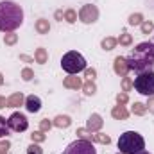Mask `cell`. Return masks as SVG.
I'll return each instance as SVG.
<instances>
[{
	"instance_id": "obj_1",
	"label": "cell",
	"mask_w": 154,
	"mask_h": 154,
	"mask_svg": "<svg viewBox=\"0 0 154 154\" xmlns=\"http://www.w3.org/2000/svg\"><path fill=\"white\" fill-rule=\"evenodd\" d=\"M127 65L129 70H134L136 74L143 72H152L154 70V43L143 41L136 45L131 54L127 56Z\"/></svg>"
},
{
	"instance_id": "obj_2",
	"label": "cell",
	"mask_w": 154,
	"mask_h": 154,
	"mask_svg": "<svg viewBox=\"0 0 154 154\" xmlns=\"http://www.w3.org/2000/svg\"><path fill=\"white\" fill-rule=\"evenodd\" d=\"M23 22V11L14 2H0V31L2 32H13L18 29Z\"/></svg>"
},
{
	"instance_id": "obj_3",
	"label": "cell",
	"mask_w": 154,
	"mask_h": 154,
	"mask_svg": "<svg viewBox=\"0 0 154 154\" xmlns=\"http://www.w3.org/2000/svg\"><path fill=\"white\" fill-rule=\"evenodd\" d=\"M145 149V140L136 131H125L118 138V151L122 154H138Z\"/></svg>"
},
{
	"instance_id": "obj_4",
	"label": "cell",
	"mask_w": 154,
	"mask_h": 154,
	"mask_svg": "<svg viewBox=\"0 0 154 154\" xmlns=\"http://www.w3.org/2000/svg\"><path fill=\"white\" fill-rule=\"evenodd\" d=\"M61 66H63V70L68 72L70 75H75L79 72L86 70V59H84L79 52L72 50V52H66V54L61 57Z\"/></svg>"
},
{
	"instance_id": "obj_5",
	"label": "cell",
	"mask_w": 154,
	"mask_h": 154,
	"mask_svg": "<svg viewBox=\"0 0 154 154\" xmlns=\"http://www.w3.org/2000/svg\"><path fill=\"white\" fill-rule=\"evenodd\" d=\"M134 90L142 95H147L151 97L154 95V72H143V74H138V77L134 79L133 82Z\"/></svg>"
},
{
	"instance_id": "obj_6",
	"label": "cell",
	"mask_w": 154,
	"mask_h": 154,
	"mask_svg": "<svg viewBox=\"0 0 154 154\" xmlns=\"http://www.w3.org/2000/svg\"><path fill=\"white\" fill-rule=\"evenodd\" d=\"M63 154H97L95 152V147H93V142H88V140H77V142H72Z\"/></svg>"
},
{
	"instance_id": "obj_7",
	"label": "cell",
	"mask_w": 154,
	"mask_h": 154,
	"mask_svg": "<svg viewBox=\"0 0 154 154\" xmlns=\"http://www.w3.org/2000/svg\"><path fill=\"white\" fill-rule=\"evenodd\" d=\"M79 20L84 22V23H93V22H97V20H99V9H97L95 5H91V4L82 5L81 11H79Z\"/></svg>"
},
{
	"instance_id": "obj_8",
	"label": "cell",
	"mask_w": 154,
	"mask_h": 154,
	"mask_svg": "<svg viewBox=\"0 0 154 154\" xmlns=\"http://www.w3.org/2000/svg\"><path fill=\"white\" fill-rule=\"evenodd\" d=\"M9 124V129L16 131V133H23L27 127H29V122H27V116L22 115V113H13L7 120Z\"/></svg>"
},
{
	"instance_id": "obj_9",
	"label": "cell",
	"mask_w": 154,
	"mask_h": 154,
	"mask_svg": "<svg viewBox=\"0 0 154 154\" xmlns=\"http://www.w3.org/2000/svg\"><path fill=\"white\" fill-rule=\"evenodd\" d=\"M113 68H115V74L120 77H125L129 74V65H127V59L125 57H115V63H113Z\"/></svg>"
},
{
	"instance_id": "obj_10",
	"label": "cell",
	"mask_w": 154,
	"mask_h": 154,
	"mask_svg": "<svg viewBox=\"0 0 154 154\" xmlns=\"http://www.w3.org/2000/svg\"><path fill=\"white\" fill-rule=\"evenodd\" d=\"M102 116L97 115V113H93V115H90V118H88V124H86V129L90 131V133H97L100 127H102Z\"/></svg>"
},
{
	"instance_id": "obj_11",
	"label": "cell",
	"mask_w": 154,
	"mask_h": 154,
	"mask_svg": "<svg viewBox=\"0 0 154 154\" xmlns=\"http://www.w3.org/2000/svg\"><path fill=\"white\" fill-rule=\"evenodd\" d=\"M25 108H27L29 113H38L39 109H41V100H39V97L29 95V97L25 99Z\"/></svg>"
},
{
	"instance_id": "obj_12",
	"label": "cell",
	"mask_w": 154,
	"mask_h": 154,
	"mask_svg": "<svg viewBox=\"0 0 154 154\" xmlns=\"http://www.w3.org/2000/svg\"><path fill=\"white\" fill-rule=\"evenodd\" d=\"M63 84H65V88H74V90H77V88H82V81H81L77 75L66 77V79L63 81Z\"/></svg>"
},
{
	"instance_id": "obj_13",
	"label": "cell",
	"mask_w": 154,
	"mask_h": 154,
	"mask_svg": "<svg viewBox=\"0 0 154 154\" xmlns=\"http://www.w3.org/2000/svg\"><path fill=\"white\" fill-rule=\"evenodd\" d=\"M23 104V95H22V91L20 93H13L9 99H7V108H18V106H22Z\"/></svg>"
},
{
	"instance_id": "obj_14",
	"label": "cell",
	"mask_w": 154,
	"mask_h": 154,
	"mask_svg": "<svg viewBox=\"0 0 154 154\" xmlns=\"http://www.w3.org/2000/svg\"><path fill=\"white\" fill-rule=\"evenodd\" d=\"M70 124H72V120H70V116H66V115H59L54 118V125L59 127V129H66Z\"/></svg>"
},
{
	"instance_id": "obj_15",
	"label": "cell",
	"mask_w": 154,
	"mask_h": 154,
	"mask_svg": "<svg viewBox=\"0 0 154 154\" xmlns=\"http://www.w3.org/2000/svg\"><path fill=\"white\" fill-rule=\"evenodd\" d=\"M111 115H113V118H116V120H125L127 116H129V113H127V109L124 108V106H115L113 108V111H111Z\"/></svg>"
},
{
	"instance_id": "obj_16",
	"label": "cell",
	"mask_w": 154,
	"mask_h": 154,
	"mask_svg": "<svg viewBox=\"0 0 154 154\" xmlns=\"http://www.w3.org/2000/svg\"><path fill=\"white\" fill-rule=\"evenodd\" d=\"M34 27H36V31H38V34H48V31H50V25H48V20H38Z\"/></svg>"
},
{
	"instance_id": "obj_17",
	"label": "cell",
	"mask_w": 154,
	"mask_h": 154,
	"mask_svg": "<svg viewBox=\"0 0 154 154\" xmlns=\"http://www.w3.org/2000/svg\"><path fill=\"white\" fill-rule=\"evenodd\" d=\"M47 59H48V54H47V50H45V48H38V50L34 52V61H36V63L45 65V63H47Z\"/></svg>"
},
{
	"instance_id": "obj_18",
	"label": "cell",
	"mask_w": 154,
	"mask_h": 154,
	"mask_svg": "<svg viewBox=\"0 0 154 154\" xmlns=\"http://www.w3.org/2000/svg\"><path fill=\"white\" fill-rule=\"evenodd\" d=\"M91 142H97V143L108 145V143H111V138H109L108 134H102V133H95V134L91 136Z\"/></svg>"
},
{
	"instance_id": "obj_19",
	"label": "cell",
	"mask_w": 154,
	"mask_h": 154,
	"mask_svg": "<svg viewBox=\"0 0 154 154\" xmlns=\"http://www.w3.org/2000/svg\"><path fill=\"white\" fill-rule=\"evenodd\" d=\"M82 90H84V95H93L95 91H97V86H95V82L93 81H86V82H82Z\"/></svg>"
},
{
	"instance_id": "obj_20",
	"label": "cell",
	"mask_w": 154,
	"mask_h": 154,
	"mask_svg": "<svg viewBox=\"0 0 154 154\" xmlns=\"http://www.w3.org/2000/svg\"><path fill=\"white\" fill-rule=\"evenodd\" d=\"M131 111H133V115H145V113H147V108H145V104H142V102H134L133 108H131Z\"/></svg>"
},
{
	"instance_id": "obj_21",
	"label": "cell",
	"mask_w": 154,
	"mask_h": 154,
	"mask_svg": "<svg viewBox=\"0 0 154 154\" xmlns=\"http://www.w3.org/2000/svg\"><path fill=\"white\" fill-rule=\"evenodd\" d=\"M116 43H118V41H116L115 38H104L102 39V48H104V50H113Z\"/></svg>"
},
{
	"instance_id": "obj_22",
	"label": "cell",
	"mask_w": 154,
	"mask_h": 154,
	"mask_svg": "<svg viewBox=\"0 0 154 154\" xmlns=\"http://www.w3.org/2000/svg\"><path fill=\"white\" fill-rule=\"evenodd\" d=\"M9 134V124L4 116H0V138L2 136H7Z\"/></svg>"
},
{
	"instance_id": "obj_23",
	"label": "cell",
	"mask_w": 154,
	"mask_h": 154,
	"mask_svg": "<svg viewBox=\"0 0 154 154\" xmlns=\"http://www.w3.org/2000/svg\"><path fill=\"white\" fill-rule=\"evenodd\" d=\"M142 20H143V16H142L140 13L131 14V16H129V25H142Z\"/></svg>"
},
{
	"instance_id": "obj_24",
	"label": "cell",
	"mask_w": 154,
	"mask_h": 154,
	"mask_svg": "<svg viewBox=\"0 0 154 154\" xmlns=\"http://www.w3.org/2000/svg\"><path fill=\"white\" fill-rule=\"evenodd\" d=\"M120 45H124V47H127V45H131V41H133V38H131V34H127V32H124V34H120V38L116 39Z\"/></svg>"
},
{
	"instance_id": "obj_25",
	"label": "cell",
	"mask_w": 154,
	"mask_h": 154,
	"mask_svg": "<svg viewBox=\"0 0 154 154\" xmlns=\"http://www.w3.org/2000/svg\"><path fill=\"white\" fill-rule=\"evenodd\" d=\"M65 20H66L68 23H74V22H77V13L74 11V9H68V11L65 13Z\"/></svg>"
},
{
	"instance_id": "obj_26",
	"label": "cell",
	"mask_w": 154,
	"mask_h": 154,
	"mask_svg": "<svg viewBox=\"0 0 154 154\" xmlns=\"http://www.w3.org/2000/svg\"><path fill=\"white\" fill-rule=\"evenodd\" d=\"M31 138H32L34 143H41V142H45V133L43 131H36V133L31 134Z\"/></svg>"
},
{
	"instance_id": "obj_27",
	"label": "cell",
	"mask_w": 154,
	"mask_h": 154,
	"mask_svg": "<svg viewBox=\"0 0 154 154\" xmlns=\"http://www.w3.org/2000/svg\"><path fill=\"white\" fill-rule=\"evenodd\" d=\"M27 154H43V149L39 147L38 143H34V142H32V145H29V147H27Z\"/></svg>"
},
{
	"instance_id": "obj_28",
	"label": "cell",
	"mask_w": 154,
	"mask_h": 154,
	"mask_svg": "<svg viewBox=\"0 0 154 154\" xmlns=\"http://www.w3.org/2000/svg\"><path fill=\"white\" fill-rule=\"evenodd\" d=\"M52 125H54V122H50L48 118H45V120H41V122H39V131H43V133H45V131H48Z\"/></svg>"
},
{
	"instance_id": "obj_29",
	"label": "cell",
	"mask_w": 154,
	"mask_h": 154,
	"mask_svg": "<svg viewBox=\"0 0 154 154\" xmlns=\"http://www.w3.org/2000/svg\"><path fill=\"white\" fill-rule=\"evenodd\" d=\"M77 134H79L82 140H88V142H91V136H93L88 129H77Z\"/></svg>"
},
{
	"instance_id": "obj_30",
	"label": "cell",
	"mask_w": 154,
	"mask_h": 154,
	"mask_svg": "<svg viewBox=\"0 0 154 154\" xmlns=\"http://www.w3.org/2000/svg\"><path fill=\"white\" fill-rule=\"evenodd\" d=\"M152 29H154L152 22H142V32H143V34H149Z\"/></svg>"
},
{
	"instance_id": "obj_31",
	"label": "cell",
	"mask_w": 154,
	"mask_h": 154,
	"mask_svg": "<svg viewBox=\"0 0 154 154\" xmlns=\"http://www.w3.org/2000/svg\"><path fill=\"white\" fill-rule=\"evenodd\" d=\"M16 39H18V36H16V34L9 32V34H5L4 41H5V45H14V43H16Z\"/></svg>"
},
{
	"instance_id": "obj_32",
	"label": "cell",
	"mask_w": 154,
	"mask_h": 154,
	"mask_svg": "<svg viewBox=\"0 0 154 154\" xmlns=\"http://www.w3.org/2000/svg\"><path fill=\"white\" fill-rule=\"evenodd\" d=\"M122 88H124V91H129V90L133 88V81H131L129 77H124V81H122Z\"/></svg>"
},
{
	"instance_id": "obj_33",
	"label": "cell",
	"mask_w": 154,
	"mask_h": 154,
	"mask_svg": "<svg viewBox=\"0 0 154 154\" xmlns=\"http://www.w3.org/2000/svg\"><path fill=\"white\" fill-rule=\"evenodd\" d=\"M22 77H23V81H31V79L34 77V74H32L31 68H23V70H22Z\"/></svg>"
},
{
	"instance_id": "obj_34",
	"label": "cell",
	"mask_w": 154,
	"mask_h": 154,
	"mask_svg": "<svg viewBox=\"0 0 154 154\" xmlns=\"http://www.w3.org/2000/svg\"><path fill=\"white\" fill-rule=\"evenodd\" d=\"M9 147L11 143L5 140V142H0V154H9Z\"/></svg>"
},
{
	"instance_id": "obj_35",
	"label": "cell",
	"mask_w": 154,
	"mask_h": 154,
	"mask_svg": "<svg viewBox=\"0 0 154 154\" xmlns=\"http://www.w3.org/2000/svg\"><path fill=\"white\" fill-rule=\"evenodd\" d=\"M127 100H129V97H127V93H118V95H116V102H118L120 106H124V104H125Z\"/></svg>"
},
{
	"instance_id": "obj_36",
	"label": "cell",
	"mask_w": 154,
	"mask_h": 154,
	"mask_svg": "<svg viewBox=\"0 0 154 154\" xmlns=\"http://www.w3.org/2000/svg\"><path fill=\"white\" fill-rule=\"evenodd\" d=\"M145 108L149 109V113H154V95H151V99H149V102L145 104Z\"/></svg>"
},
{
	"instance_id": "obj_37",
	"label": "cell",
	"mask_w": 154,
	"mask_h": 154,
	"mask_svg": "<svg viewBox=\"0 0 154 154\" xmlns=\"http://www.w3.org/2000/svg\"><path fill=\"white\" fill-rule=\"evenodd\" d=\"M97 75V72L93 70V68H86V77H88V81H93Z\"/></svg>"
},
{
	"instance_id": "obj_38",
	"label": "cell",
	"mask_w": 154,
	"mask_h": 154,
	"mask_svg": "<svg viewBox=\"0 0 154 154\" xmlns=\"http://www.w3.org/2000/svg\"><path fill=\"white\" fill-rule=\"evenodd\" d=\"M2 108H7V99H4V97H0V109Z\"/></svg>"
},
{
	"instance_id": "obj_39",
	"label": "cell",
	"mask_w": 154,
	"mask_h": 154,
	"mask_svg": "<svg viewBox=\"0 0 154 154\" xmlns=\"http://www.w3.org/2000/svg\"><path fill=\"white\" fill-rule=\"evenodd\" d=\"M20 59H22V61H27V63H32V61H34V59L29 57V56H20Z\"/></svg>"
},
{
	"instance_id": "obj_40",
	"label": "cell",
	"mask_w": 154,
	"mask_h": 154,
	"mask_svg": "<svg viewBox=\"0 0 154 154\" xmlns=\"http://www.w3.org/2000/svg\"><path fill=\"white\" fill-rule=\"evenodd\" d=\"M0 84H4V77H2V74H0Z\"/></svg>"
},
{
	"instance_id": "obj_41",
	"label": "cell",
	"mask_w": 154,
	"mask_h": 154,
	"mask_svg": "<svg viewBox=\"0 0 154 154\" xmlns=\"http://www.w3.org/2000/svg\"><path fill=\"white\" fill-rule=\"evenodd\" d=\"M138 154H149V152H145V151H142V152H138Z\"/></svg>"
}]
</instances>
